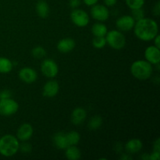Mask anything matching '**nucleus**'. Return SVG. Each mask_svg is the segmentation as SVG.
Instances as JSON below:
<instances>
[{"instance_id": "nucleus-1", "label": "nucleus", "mask_w": 160, "mask_h": 160, "mask_svg": "<svg viewBox=\"0 0 160 160\" xmlns=\"http://www.w3.org/2000/svg\"><path fill=\"white\" fill-rule=\"evenodd\" d=\"M133 29L136 37L144 42L153 40L159 32L157 23L152 19L145 17L136 21Z\"/></svg>"}, {"instance_id": "nucleus-2", "label": "nucleus", "mask_w": 160, "mask_h": 160, "mask_svg": "<svg viewBox=\"0 0 160 160\" xmlns=\"http://www.w3.org/2000/svg\"><path fill=\"white\" fill-rule=\"evenodd\" d=\"M20 149L18 139L12 134H6L0 138V154L5 157H11Z\"/></svg>"}, {"instance_id": "nucleus-3", "label": "nucleus", "mask_w": 160, "mask_h": 160, "mask_svg": "<svg viewBox=\"0 0 160 160\" xmlns=\"http://www.w3.org/2000/svg\"><path fill=\"white\" fill-rule=\"evenodd\" d=\"M153 68L150 62L146 60H137L132 63L131 72L133 76L140 81L149 79L152 74Z\"/></svg>"}, {"instance_id": "nucleus-4", "label": "nucleus", "mask_w": 160, "mask_h": 160, "mask_svg": "<svg viewBox=\"0 0 160 160\" xmlns=\"http://www.w3.org/2000/svg\"><path fill=\"white\" fill-rule=\"evenodd\" d=\"M106 44L109 45L112 48L116 50H120L124 48L126 45V38L121 31H110L106 34Z\"/></svg>"}, {"instance_id": "nucleus-5", "label": "nucleus", "mask_w": 160, "mask_h": 160, "mask_svg": "<svg viewBox=\"0 0 160 160\" xmlns=\"http://www.w3.org/2000/svg\"><path fill=\"white\" fill-rule=\"evenodd\" d=\"M19 105L11 98L0 99V115L9 117L18 111Z\"/></svg>"}, {"instance_id": "nucleus-6", "label": "nucleus", "mask_w": 160, "mask_h": 160, "mask_svg": "<svg viewBox=\"0 0 160 160\" xmlns=\"http://www.w3.org/2000/svg\"><path fill=\"white\" fill-rule=\"evenodd\" d=\"M70 19L71 21L76 26L80 28L86 27L89 23L90 18L87 12L81 9H73L70 12Z\"/></svg>"}, {"instance_id": "nucleus-7", "label": "nucleus", "mask_w": 160, "mask_h": 160, "mask_svg": "<svg viewBox=\"0 0 160 160\" xmlns=\"http://www.w3.org/2000/svg\"><path fill=\"white\" fill-rule=\"evenodd\" d=\"M41 70L44 76L48 78H54L59 72V67L56 62L51 59H45L41 65Z\"/></svg>"}, {"instance_id": "nucleus-8", "label": "nucleus", "mask_w": 160, "mask_h": 160, "mask_svg": "<svg viewBox=\"0 0 160 160\" xmlns=\"http://www.w3.org/2000/svg\"><path fill=\"white\" fill-rule=\"evenodd\" d=\"M91 15L92 18L98 21L103 22L108 20L109 17V11L108 8L104 5L95 4L92 6L91 9Z\"/></svg>"}, {"instance_id": "nucleus-9", "label": "nucleus", "mask_w": 160, "mask_h": 160, "mask_svg": "<svg viewBox=\"0 0 160 160\" xmlns=\"http://www.w3.org/2000/svg\"><path fill=\"white\" fill-rule=\"evenodd\" d=\"M135 20L131 16L125 15L120 17L116 22L117 28L120 31H129L134 28Z\"/></svg>"}, {"instance_id": "nucleus-10", "label": "nucleus", "mask_w": 160, "mask_h": 160, "mask_svg": "<svg viewBox=\"0 0 160 160\" xmlns=\"http://www.w3.org/2000/svg\"><path fill=\"white\" fill-rule=\"evenodd\" d=\"M145 60L151 64L158 65L160 62V50L155 45L148 46L145 51Z\"/></svg>"}, {"instance_id": "nucleus-11", "label": "nucleus", "mask_w": 160, "mask_h": 160, "mask_svg": "<svg viewBox=\"0 0 160 160\" xmlns=\"http://www.w3.org/2000/svg\"><path fill=\"white\" fill-rule=\"evenodd\" d=\"M19 78L23 82L27 84H31L36 81L38 78V73L34 69L30 67H23L19 71Z\"/></svg>"}, {"instance_id": "nucleus-12", "label": "nucleus", "mask_w": 160, "mask_h": 160, "mask_svg": "<svg viewBox=\"0 0 160 160\" xmlns=\"http://www.w3.org/2000/svg\"><path fill=\"white\" fill-rule=\"evenodd\" d=\"M33 133H34V130H33L32 126L29 123H23L17 130V139L21 142H27L32 137Z\"/></svg>"}, {"instance_id": "nucleus-13", "label": "nucleus", "mask_w": 160, "mask_h": 160, "mask_svg": "<svg viewBox=\"0 0 160 160\" xmlns=\"http://www.w3.org/2000/svg\"><path fill=\"white\" fill-rule=\"evenodd\" d=\"M59 86L57 81L52 80L45 83L43 88V95L47 98H52L58 94Z\"/></svg>"}, {"instance_id": "nucleus-14", "label": "nucleus", "mask_w": 160, "mask_h": 160, "mask_svg": "<svg viewBox=\"0 0 160 160\" xmlns=\"http://www.w3.org/2000/svg\"><path fill=\"white\" fill-rule=\"evenodd\" d=\"M75 48V42L73 39L66 38L59 41L57 44V49L60 52L67 53L71 52Z\"/></svg>"}, {"instance_id": "nucleus-15", "label": "nucleus", "mask_w": 160, "mask_h": 160, "mask_svg": "<svg viewBox=\"0 0 160 160\" xmlns=\"http://www.w3.org/2000/svg\"><path fill=\"white\" fill-rule=\"evenodd\" d=\"M87 117V112L81 107L76 108L71 113V122L74 125H81Z\"/></svg>"}, {"instance_id": "nucleus-16", "label": "nucleus", "mask_w": 160, "mask_h": 160, "mask_svg": "<svg viewBox=\"0 0 160 160\" xmlns=\"http://www.w3.org/2000/svg\"><path fill=\"white\" fill-rule=\"evenodd\" d=\"M53 143L58 149L65 150L69 146L67 134L63 132H58L53 137Z\"/></svg>"}, {"instance_id": "nucleus-17", "label": "nucleus", "mask_w": 160, "mask_h": 160, "mask_svg": "<svg viewBox=\"0 0 160 160\" xmlns=\"http://www.w3.org/2000/svg\"><path fill=\"white\" fill-rule=\"evenodd\" d=\"M142 141L138 138H133L128 141L125 145V149L130 154H134V153L139 152L142 149Z\"/></svg>"}, {"instance_id": "nucleus-18", "label": "nucleus", "mask_w": 160, "mask_h": 160, "mask_svg": "<svg viewBox=\"0 0 160 160\" xmlns=\"http://www.w3.org/2000/svg\"><path fill=\"white\" fill-rule=\"evenodd\" d=\"M36 11L41 18H46L49 14V6L44 0H40L36 5Z\"/></svg>"}, {"instance_id": "nucleus-19", "label": "nucleus", "mask_w": 160, "mask_h": 160, "mask_svg": "<svg viewBox=\"0 0 160 160\" xmlns=\"http://www.w3.org/2000/svg\"><path fill=\"white\" fill-rule=\"evenodd\" d=\"M65 150L66 157L69 160H78L81 158V151L76 145H69Z\"/></svg>"}, {"instance_id": "nucleus-20", "label": "nucleus", "mask_w": 160, "mask_h": 160, "mask_svg": "<svg viewBox=\"0 0 160 160\" xmlns=\"http://www.w3.org/2000/svg\"><path fill=\"white\" fill-rule=\"evenodd\" d=\"M92 34L95 37H105L107 34V27L102 23H95L92 28Z\"/></svg>"}, {"instance_id": "nucleus-21", "label": "nucleus", "mask_w": 160, "mask_h": 160, "mask_svg": "<svg viewBox=\"0 0 160 160\" xmlns=\"http://www.w3.org/2000/svg\"><path fill=\"white\" fill-rule=\"evenodd\" d=\"M13 64L9 59L0 57V73H8L12 70Z\"/></svg>"}, {"instance_id": "nucleus-22", "label": "nucleus", "mask_w": 160, "mask_h": 160, "mask_svg": "<svg viewBox=\"0 0 160 160\" xmlns=\"http://www.w3.org/2000/svg\"><path fill=\"white\" fill-rule=\"evenodd\" d=\"M102 124V119L99 116H95L92 117L88 123V128L91 131H96L99 129Z\"/></svg>"}, {"instance_id": "nucleus-23", "label": "nucleus", "mask_w": 160, "mask_h": 160, "mask_svg": "<svg viewBox=\"0 0 160 160\" xmlns=\"http://www.w3.org/2000/svg\"><path fill=\"white\" fill-rule=\"evenodd\" d=\"M67 134V142L69 145H77L80 142L81 136L80 134L77 131H70Z\"/></svg>"}, {"instance_id": "nucleus-24", "label": "nucleus", "mask_w": 160, "mask_h": 160, "mask_svg": "<svg viewBox=\"0 0 160 160\" xmlns=\"http://www.w3.org/2000/svg\"><path fill=\"white\" fill-rule=\"evenodd\" d=\"M126 4L131 9H138L143 7L145 0H125Z\"/></svg>"}, {"instance_id": "nucleus-25", "label": "nucleus", "mask_w": 160, "mask_h": 160, "mask_svg": "<svg viewBox=\"0 0 160 160\" xmlns=\"http://www.w3.org/2000/svg\"><path fill=\"white\" fill-rule=\"evenodd\" d=\"M46 55V51L42 46H37L33 48L32 56L36 59H42Z\"/></svg>"}, {"instance_id": "nucleus-26", "label": "nucleus", "mask_w": 160, "mask_h": 160, "mask_svg": "<svg viewBox=\"0 0 160 160\" xmlns=\"http://www.w3.org/2000/svg\"><path fill=\"white\" fill-rule=\"evenodd\" d=\"M92 45L95 48H104L105 45H106V40L105 37H95L92 42Z\"/></svg>"}, {"instance_id": "nucleus-27", "label": "nucleus", "mask_w": 160, "mask_h": 160, "mask_svg": "<svg viewBox=\"0 0 160 160\" xmlns=\"http://www.w3.org/2000/svg\"><path fill=\"white\" fill-rule=\"evenodd\" d=\"M132 16L131 17L134 19L135 21L141 20V19L145 17V11L142 9V8H138V9H132Z\"/></svg>"}, {"instance_id": "nucleus-28", "label": "nucleus", "mask_w": 160, "mask_h": 160, "mask_svg": "<svg viewBox=\"0 0 160 160\" xmlns=\"http://www.w3.org/2000/svg\"><path fill=\"white\" fill-rule=\"evenodd\" d=\"M12 94H11L10 91L5 89L0 92V99H4V98H10Z\"/></svg>"}, {"instance_id": "nucleus-29", "label": "nucleus", "mask_w": 160, "mask_h": 160, "mask_svg": "<svg viewBox=\"0 0 160 160\" xmlns=\"http://www.w3.org/2000/svg\"><path fill=\"white\" fill-rule=\"evenodd\" d=\"M81 0H70L69 4H70V6L72 9H76L81 5Z\"/></svg>"}, {"instance_id": "nucleus-30", "label": "nucleus", "mask_w": 160, "mask_h": 160, "mask_svg": "<svg viewBox=\"0 0 160 160\" xmlns=\"http://www.w3.org/2000/svg\"><path fill=\"white\" fill-rule=\"evenodd\" d=\"M20 148L23 152H30L31 151V146L29 145V144L24 143L20 146Z\"/></svg>"}, {"instance_id": "nucleus-31", "label": "nucleus", "mask_w": 160, "mask_h": 160, "mask_svg": "<svg viewBox=\"0 0 160 160\" xmlns=\"http://www.w3.org/2000/svg\"><path fill=\"white\" fill-rule=\"evenodd\" d=\"M160 159V152L153 151L149 155V160H159Z\"/></svg>"}, {"instance_id": "nucleus-32", "label": "nucleus", "mask_w": 160, "mask_h": 160, "mask_svg": "<svg viewBox=\"0 0 160 160\" xmlns=\"http://www.w3.org/2000/svg\"><path fill=\"white\" fill-rule=\"evenodd\" d=\"M153 14L156 17H159L160 15V2H158L156 5H155L154 8H153Z\"/></svg>"}, {"instance_id": "nucleus-33", "label": "nucleus", "mask_w": 160, "mask_h": 160, "mask_svg": "<svg viewBox=\"0 0 160 160\" xmlns=\"http://www.w3.org/2000/svg\"><path fill=\"white\" fill-rule=\"evenodd\" d=\"M153 149H154V151L160 152V139L159 138H157V140L154 142V145H153Z\"/></svg>"}, {"instance_id": "nucleus-34", "label": "nucleus", "mask_w": 160, "mask_h": 160, "mask_svg": "<svg viewBox=\"0 0 160 160\" xmlns=\"http://www.w3.org/2000/svg\"><path fill=\"white\" fill-rule=\"evenodd\" d=\"M98 1V0H83V2L88 6H92L94 5L97 4Z\"/></svg>"}, {"instance_id": "nucleus-35", "label": "nucleus", "mask_w": 160, "mask_h": 160, "mask_svg": "<svg viewBox=\"0 0 160 160\" xmlns=\"http://www.w3.org/2000/svg\"><path fill=\"white\" fill-rule=\"evenodd\" d=\"M117 0H104V3L106 6H113L117 3Z\"/></svg>"}, {"instance_id": "nucleus-36", "label": "nucleus", "mask_w": 160, "mask_h": 160, "mask_svg": "<svg viewBox=\"0 0 160 160\" xmlns=\"http://www.w3.org/2000/svg\"><path fill=\"white\" fill-rule=\"evenodd\" d=\"M153 40H154V45L156 47H157V48H160V37L159 34H157V35L156 36V37L153 38Z\"/></svg>"}, {"instance_id": "nucleus-37", "label": "nucleus", "mask_w": 160, "mask_h": 160, "mask_svg": "<svg viewBox=\"0 0 160 160\" xmlns=\"http://www.w3.org/2000/svg\"><path fill=\"white\" fill-rule=\"evenodd\" d=\"M121 159L123 160H126V159H132V158L131 157V156H129L128 155H123V156H121V158H120Z\"/></svg>"}, {"instance_id": "nucleus-38", "label": "nucleus", "mask_w": 160, "mask_h": 160, "mask_svg": "<svg viewBox=\"0 0 160 160\" xmlns=\"http://www.w3.org/2000/svg\"><path fill=\"white\" fill-rule=\"evenodd\" d=\"M142 158L144 160H148V159H149V156H148V155H147L146 153H145V155H143V156H142Z\"/></svg>"}]
</instances>
